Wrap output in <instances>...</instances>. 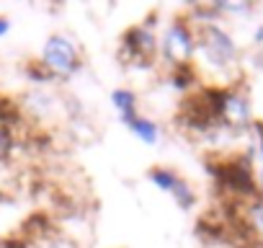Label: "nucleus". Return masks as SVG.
<instances>
[{
    "mask_svg": "<svg viewBox=\"0 0 263 248\" xmlns=\"http://www.w3.org/2000/svg\"><path fill=\"white\" fill-rule=\"evenodd\" d=\"M196 39H199L196 52H199L212 67L227 70V67H235V65H237L240 49H237L232 34H230L227 29H222L219 24L204 21L201 29H199V34H196Z\"/></svg>",
    "mask_w": 263,
    "mask_h": 248,
    "instance_id": "f257e3e1",
    "label": "nucleus"
},
{
    "mask_svg": "<svg viewBox=\"0 0 263 248\" xmlns=\"http://www.w3.org/2000/svg\"><path fill=\"white\" fill-rule=\"evenodd\" d=\"M54 80H67L72 75H78L83 70V57H80V49L75 47L72 39L62 37V34H52L44 47H42V60H39Z\"/></svg>",
    "mask_w": 263,
    "mask_h": 248,
    "instance_id": "f03ea898",
    "label": "nucleus"
},
{
    "mask_svg": "<svg viewBox=\"0 0 263 248\" xmlns=\"http://www.w3.org/2000/svg\"><path fill=\"white\" fill-rule=\"evenodd\" d=\"M196 47H199V39H196V31L191 29L189 21L173 19L165 26L163 39H160V52L173 67L176 65H191V57L196 55Z\"/></svg>",
    "mask_w": 263,
    "mask_h": 248,
    "instance_id": "7ed1b4c3",
    "label": "nucleus"
},
{
    "mask_svg": "<svg viewBox=\"0 0 263 248\" xmlns=\"http://www.w3.org/2000/svg\"><path fill=\"white\" fill-rule=\"evenodd\" d=\"M147 179H150L160 191L171 194L173 202H176L181 209H194V207H196V191H194L191 184H189L181 173H176L173 168H168V166H155V168L147 171Z\"/></svg>",
    "mask_w": 263,
    "mask_h": 248,
    "instance_id": "20e7f679",
    "label": "nucleus"
},
{
    "mask_svg": "<svg viewBox=\"0 0 263 248\" xmlns=\"http://www.w3.org/2000/svg\"><path fill=\"white\" fill-rule=\"evenodd\" d=\"M121 47H124V52H126L132 60H140V62H142V60H150V57L160 49V44H158V39H155L150 24H140V26L126 29L124 37H121Z\"/></svg>",
    "mask_w": 263,
    "mask_h": 248,
    "instance_id": "39448f33",
    "label": "nucleus"
},
{
    "mask_svg": "<svg viewBox=\"0 0 263 248\" xmlns=\"http://www.w3.org/2000/svg\"><path fill=\"white\" fill-rule=\"evenodd\" d=\"M222 124L227 127H248L250 124V101L240 88H227L224 109H222Z\"/></svg>",
    "mask_w": 263,
    "mask_h": 248,
    "instance_id": "423d86ee",
    "label": "nucleus"
},
{
    "mask_svg": "<svg viewBox=\"0 0 263 248\" xmlns=\"http://www.w3.org/2000/svg\"><path fill=\"white\" fill-rule=\"evenodd\" d=\"M111 106L116 109L119 121L124 124L126 130L135 127L137 119L142 116L140 109H137V93L132 91V88H116V91H111Z\"/></svg>",
    "mask_w": 263,
    "mask_h": 248,
    "instance_id": "0eeeda50",
    "label": "nucleus"
},
{
    "mask_svg": "<svg viewBox=\"0 0 263 248\" xmlns=\"http://www.w3.org/2000/svg\"><path fill=\"white\" fill-rule=\"evenodd\" d=\"M129 132L135 135L140 143H145V145H158V143H160V124L153 121L150 116H140L137 124H135Z\"/></svg>",
    "mask_w": 263,
    "mask_h": 248,
    "instance_id": "6e6552de",
    "label": "nucleus"
},
{
    "mask_svg": "<svg viewBox=\"0 0 263 248\" xmlns=\"http://www.w3.org/2000/svg\"><path fill=\"white\" fill-rule=\"evenodd\" d=\"M11 153H13V135H11V127H3V124H0V161H6Z\"/></svg>",
    "mask_w": 263,
    "mask_h": 248,
    "instance_id": "1a4fd4ad",
    "label": "nucleus"
},
{
    "mask_svg": "<svg viewBox=\"0 0 263 248\" xmlns=\"http://www.w3.org/2000/svg\"><path fill=\"white\" fill-rule=\"evenodd\" d=\"M8 31H11V21H8L6 16H0V39H3Z\"/></svg>",
    "mask_w": 263,
    "mask_h": 248,
    "instance_id": "9d476101",
    "label": "nucleus"
},
{
    "mask_svg": "<svg viewBox=\"0 0 263 248\" xmlns=\"http://www.w3.org/2000/svg\"><path fill=\"white\" fill-rule=\"evenodd\" d=\"M253 42H255V44H263V24L253 31Z\"/></svg>",
    "mask_w": 263,
    "mask_h": 248,
    "instance_id": "9b49d317",
    "label": "nucleus"
}]
</instances>
